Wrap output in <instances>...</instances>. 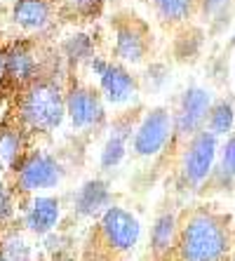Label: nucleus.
<instances>
[{
  "label": "nucleus",
  "instance_id": "obj_1",
  "mask_svg": "<svg viewBox=\"0 0 235 261\" xmlns=\"http://www.w3.org/2000/svg\"><path fill=\"white\" fill-rule=\"evenodd\" d=\"M179 256L184 261H221L230 249V231L223 217L195 212L179 228Z\"/></svg>",
  "mask_w": 235,
  "mask_h": 261
},
{
  "label": "nucleus",
  "instance_id": "obj_2",
  "mask_svg": "<svg viewBox=\"0 0 235 261\" xmlns=\"http://www.w3.org/2000/svg\"><path fill=\"white\" fill-rule=\"evenodd\" d=\"M66 118V92L55 78H36L19 97V122L31 132H52Z\"/></svg>",
  "mask_w": 235,
  "mask_h": 261
},
{
  "label": "nucleus",
  "instance_id": "obj_3",
  "mask_svg": "<svg viewBox=\"0 0 235 261\" xmlns=\"http://www.w3.org/2000/svg\"><path fill=\"white\" fill-rule=\"evenodd\" d=\"M17 174V189L24 193H38V191L57 189L64 179V167L61 163L49 155V153H26L19 167L14 170Z\"/></svg>",
  "mask_w": 235,
  "mask_h": 261
},
{
  "label": "nucleus",
  "instance_id": "obj_4",
  "mask_svg": "<svg viewBox=\"0 0 235 261\" xmlns=\"http://www.w3.org/2000/svg\"><path fill=\"white\" fill-rule=\"evenodd\" d=\"M172 134H174V116L163 106L151 109L134 127L132 151L139 158H153L167 146Z\"/></svg>",
  "mask_w": 235,
  "mask_h": 261
},
{
  "label": "nucleus",
  "instance_id": "obj_5",
  "mask_svg": "<svg viewBox=\"0 0 235 261\" xmlns=\"http://www.w3.org/2000/svg\"><path fill=\"white\" fill-rule=\"evenodd\" d=\"M217 151H219V141H217V134L210 132V129H200L195 132L186 144V153H184V176H186L188 184H198L207 181V176L212 174L214 170V158H217Z\"/></svg>",
  "mask_w": 235,
  "mask_h": 261
},
{
  "label": "nucleus",
  "instance_id": "obj_6",
  "mask_svg": "<svg viewBox=\"0 0 235 261\" xmlns=\"http://www.w3.org/2000/svg\"><path fill=\"white\" fill-rule=\"evenodd\" d=\"M214 97L207 87H188L181 94L179 109L174 113V134L176 137H193L205 127Z\"/></svg>",
  "mask_w": 235,
  "mask_h": 261
},
{
  "label": "nucleus",
  "instance_id": "obj_7",
  "mask_svg": "<svg viewBox=\"0 0 235 261\" xmlns=\"http://www.w3.org/2000/svg\"><path fill=\"white\" fill-rule=\"evenodd\" d=\"M66 118L75 129H94L106 118L103 97L87 85H73L66 90Z\"/></svg>",
  "mask_w": 235,
  "mask_h": 261
},
{
  "label": "nucleus",
  "instance_id": "obj_8",
  "mask_svg": "<svg viewBox=\"0 0 235 261\" xmlns=\"http://www.w3.org/2000/svg\"><path fill=\"white\" fill-rule=\"evenodd\" d=\"M101 236L113 252H129L139 243L141 236V224L132 212H127L125 207L111 205L101 214Z\"/></svg>",
  "mask_w": 235,
  "mask_h": 261
},
{
  "label": "nucleus",
  "instance_id": "obj_9",
  "mask_svg": "<svg viewBox=\"0 0 235 261\" xmlns=\"http://www.w3.org/2000/svg\"><path fill=\"white\" fill-rule=\"evenodd\" d=\"M148 49H151L148 31L137 17H129L115 24L113 52L122 64H141L144 57L148 55Z\"/></svg>",
  "mask_w": 235,
  "mask_h": 261
},
{
  "label": "nucleus",
  "instance_id": "obj_10",
  "mask_svg": "<svg viewBox=\"0 0 235 261\" xmlns=\"http://www.w3.org/2000/svg\"><path fill=\"white\" fill-rule=\"evenodd\" d=\"M97 78H99V87H101V97L109 103H113V106L129 103L137 97L139 90L137 78L118 61H106V66H103V71Z\"/></svg>",
  "mask_w": 235,
  "mask_h": 261
},
{
  "label": "nucleus",
  "instance_id": "obj_11",
  "mask_svg": "<svg viewBox=\"0 0 235 261\" xmlns=\"http://www.w3.org/2000/svg\"><path fill=\"white\" fill-rule=\"evenodd\" d=\"M52 0H14L12 24L26 33H40L52 24Z\"/></svg>",
  "mask_w": 235,
  "mask_h": 261
},
{
  "label": "nucleus",
  "instance_id": "obj_12",
  "mask_svg": "<svg viewBox=\"0 0 235 261\" xmlns=\"http://www.w3.org/2000/svg\"><path fill=\"white\" fill-rule=\"evenodd\" d=\"M111 207V189L103 179L85 181L73 195V212L78 217H99Z\"/></svg>",
  "mask_w": 235,
  "mask_h": 261
},
{
  "label": "nucleus",
  "instance_id": "obj_13",
  "mask_svg": "<svg viewBox=\"0 0 235 261\" xmlns=\"http://www.w3.org/2000/svg\"><path fill=\"white\" fill-rule=\"evenodd\" d=\"M61 219V202L52 195H36L31 200V207L26 210L24 224L36 236H47L55 231V226Z\"/></svg>",
  "mask_w": 235,
  "mask_h": 261
},
{
  "label": "nucleus",
  "instance_id": "obj_14",
  "mask_svg": "<svg viewBox=\"0 0 235 261\" xmlns=\"http://www.w3.org/2000/svg\"><path fill=\"white\" fill-rule=\"evenodd\" d=\"M132 132H134V120L129 116L118 118L113 122V127H111L109 137H106V144L101 148V158H99L101 170H115L122 163V158L127 155V141L132 139Z\"/></svg>",
  "mask_w": 235,
  "mask_h": 261
},
{
  "label": "nucleus",
  "instance_id": "obj_15",
  "mask_svg": "<svg viewBox=\"0 0 235 261\" xmlns=\"http://www.w3.org/2000/svg\"><path fill=\"white\" fill-rule=\"evenodd\" d=\"M5 61H7V80H12L17 85H29L33 83L38 75V59L24 45H14L5 52Z\"/></svg>",
  "mask_w": 235,
  "mask_h": 261
},
{
  "label": "nucleus",
  "instance_id": "obj_16",
  "mask_svg": "<svg viewBox=\"0 0 235 261\" xmlns=\"http://www.w3.org/2000/svg\"><path fill=\"white\" fill-rule=\"evenodd\" d=\"M24 155V132L17 127H0V170L14 172Z\"/></svg>",
  "mask_w": 235,
  "mask_h": 261
},
{
  "label": "nucleus",
  "instance_id": "obj_17",
  "mask_svg": "<svg viewBox=\"0 0 235 261\" xmlns=\"http://www.w3.org/2000/svg\"><path fill=\"white\" fill-rule=\"evenodd\" d=\"M179 240V226H176V217L172 212H165L155 219L151 231V249L153 254L163 256L167 254L172 245Z\"/></svg>",
  "mask_w": 235,
  "mask_h": 261
},
{
  "label": "nucleus",
  "instance_id": "obj_18",
  "mask_svg": "<svg viewBox=\"0 0 235 261\" xmlns=\"http://www.w3.org/2000/svg\"><path fill=\"white\" fill-rule=\"evenodd\" d=\"M198 0H153V10L163 24L176 26L193 17Z\"/></svg>",
  "mask_w": 235,
  "mask_h": 261
},
{
  "label": "nucleus",
  "instance_id": "obj_19",
  "mask_svg": "<svg viewBox=\"0 0 235 261\" xmlns=\"http://www.w3.org/2000/svg\"><path fill=\"white\" fill-rule=\"evenodd\" d=\"M207 129L214 132L217 137H226V134L233 132V125H235V106L226 99L221 101H214L210 109V116H207Z\"/></svg>",
  "mask_w": 235,
  "mask_h": 261
},
{
  "label": "nucleus",
  "instance_id": "obj_20",
  "mask_svg": "<svg viewBox=\"0 0 235 261\" xmlns=\"http://www.w3.org/2000/svg\"><path fill=\"white\" fill-rule=\"evenodd\" d=\"M64 57H66L68 64H83V61H87L90 64L92 57L94 55V43H92V38L87 36V33H73L71 38H66L64 40Z\"/></svg>",
  "mask_w": 235,
  "mask_h": 261
},
{
  "label": "nucleus",
  "instance_id": "obj_21",
  "mask_svg": "<svg viewBox=\"0 0 235 261\" xmlns=\"http://www.w3.org/2000/svg\"><path fill=\"white\" fill-rule=\"evenodd\" d=\"M0 249L10 261H31V247L21 236H7Z\"/></svg>",
  "mask_w": 235,
  "mask_h": 261
},
{
  "label": "nucleus",
  "instance_id": "obj_22",
  "mask_svg": "<svg viewBox=\"0 0 235 261\" xmlns=\"http://www.w3.org/2000/svg\"><path fill=\"white\" fill-rule=\"evenodd\" d=\"M64 5L68 7V12L73 17L92 19L97 17L99 10H101V0H64Z\"/></svg>",
  "mask_w": 235,
  "mask_h": 261
},
{
  "label": "nucleus",
  "instance_id": "obj_23",
  "mask_svg": "<svg viewBox=\"0 0 235 261\" xmlns=\"http://www.w3.org/2000/svg\"><path fill=\"white\" fill-rule=\"evenodd\" d=\"M221 167L235 179V132L228 134V139L221 148Z\"/></svg>",
  "mask_w": 235,
  "mask_h": 261
},
{
  "label": "nucleus",
  "instance_id": "obj_24",
  "mask_svg": "<svg viewBox=\"0 0 235 261\" xmlns=\"http://www.w3.org/2000/svg\"><path fill=\"white\" fill-rule=\"evenodd\" d=\"M14 217V200H12V193L7 189L3 179H0V221H10Z\"/></svg>",
  "mask_w": 235,
  "mask_h": 261
},
{
  "label": "nucleus",
  "instance_id": "obj_25",
  "mask_svg": "<svg viewBox=\"0 0 235 261\" xmlns=\"http://www.w3.org/2000/svg\"><path fill=\"white\" fill-rule=\"evenodd\" d=\"M230 0H198V7L202 10L205 17H217L228 7Z\"/></svg>",
  "mask_w": 235,
  "mask_h": 261
},
{
  "label": "nucleus",
  "instance_id": "obj_26",
  "mask_svg": "<svg viewBox=\"0 0 235 261\" xmlns=\"http://www.w3.org/2000/svg\"><path fill=\"white\" fill-rule=\"evenodd\" d=\"M7 80V61H5V52H0V83Z\"/></svg>",
  "mask_w": 235,
  "mask_h": 261
},
{
  "label": "nucleus",
  "instance_id": "obj_27",
  "mask_svg": "<svg viewBox=\"0 0 235 261\" xmlns=\"http://www.w3.org/2000/svg\"><path fill=\"white\" fill-rule=\"evenodd\" d=\"M0 261H10V259H7L5 254H3V249H0Z\"/></svg>",
  "mask_w": 235,
  "mask_h": 261
},
{
  "label": "nucleus",
  "instance_id": "obj_28",
  "mask_svg": "<svg viewBox=\"0 0 235 261\" xmlns=\"http://www.w3.org/2000/svg\"><path fill=\"white\" fill-rule=\"evenodd\" d=\"M233 73H235V64H233Z\"/></svg>",
  "mask_w": 235,
  "mask_h": 261
}]
</instances>
